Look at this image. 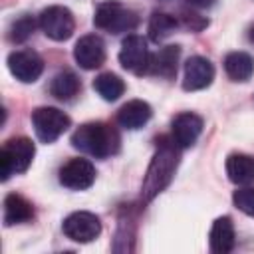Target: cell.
Wrapping results in <instances>:
<instances>
[{"label": "cell", "instance_id": "obj_4", "mask_svg": "<svg viewBox=\"0 0 254 254\" xmlns=\"http://www.w3.org/2000/svg\"><path fill=\"white\" fill-rule=\"evenodd\" d=\"M93 24L99 30H107L111 34H123V32H133L137 28L139 16L131 8H125L121 2L107 0L97 6Z\"/></svg>", "mask_w": 254, "mask_h": 254}, {"label": "cell", "instance_id": "obj_23", "mask_svg": "<svg viewBox=\"0 0 254 254\" xmlns=\"http://www.w3.org/2000/svg\"><path fill=\"white\" fill-rule=\"evenodd\" d=\"M34 28H36V22L30 16H22V18H18L12 24V28H10V40L16 42V44L26 42L34 34Z\"/></svg>", "mask_w": 254, "mask_h": 254}, {"label": "cell", "instance_id": "obj_11", "mask_svg": "<svg viewBox=\"0 0 254 254\" xmlns=\"http://www.w3.org/2000/svg\"><path fill=\"white\" fill-rule=\"evenodd\" d=\"M73 58L83 69H97L105 62V44L99 36H81L73 46Z\"/></svg>", "mask_w": 254, "mask_h": 254}, {"label": "cell", "instance_id": "obj_8", "mask_svg": "<svg viewBox=\"0 0 254 254\" xmlns=\"http://www.w3.org/2000/svg\"><path fill=\"white\" fill-rule=\"evenodd\" d=\"M62 230L69 240L85 244V242H91V240H95L99 236L101 222L93 212L77 210V212H71V214H67L64 218Z\"/></svg>", "mask_w": 254, "mask_h": 254}, {"label": "cell", "instance_id": "obj_17", "mask_svg": "<svg viewBox=\"0 0 254 254\" xmlns=\"http://www.w3.org/2000/svg\"><path fill=\"white\" fill-rule=\"evenodd\" d=\"M210 250L216 254H228L234 248V224L228 216H220L214 220L212 228H210Z\"/></svg>", "mask_w": 254, "mask_h": 254}, {"label": "cell", "instance_id": "obj_7", "mask_svg": "<svg viewBox=\"0 0 254 254\" xmlns=\"http://www.w3.org/2000/svg\"><path fill=\"white\" fill-rule=\"evenodd\" d=\"M149 48L143 36L137 34H129L123 42H121V50H119V64L123 65V69L143 75L149 69Z\"/></svg>", "mask_w": 254, "mask_h": 254}, {"label": "cell", "instance_id": "obj_1", "mask_svg": "<svg viewBox=\"0 0 254 254\" xmlns=\"http://www.w3.org/2000/svg\"><path fill=\"white\" fill-rule=\"evenodd\" d=\"M71 145L85 155L95 159H105L119 149V135L117 131L101 121L83 123L71 135Z\"/></svg>", "mask_w": 254, "mask_h": 254}, {"label": "cell", "instance_id": "obj_27", "mask_svg": "<svg viewBox=\"0 0 254 254\" xmlns=\"http://www.w3.org/2000/svg\"><path fill=\"white\" fill-rule=\"evenodd\" d=\"M248 38H250V42L254 44V24L250 26V30H248Z\"/></svg>", "mask_w": 254, "mask_h": 254}, {"label": "cell", "instance_id": "obj_16", "mask_svg": "<svg viewBox=\"0 0 254 254\" xmlns=\"http://www.w3.org/2000/svg\"><path fill=\"white\" fill-rule=\"evenodd\" d=\"M226 175L234 185L246 187L254 183V157L244 153H232L226 159Z\"/></svg>", "mask_w": 254, "mask_h": 254}, {"label": "cell", "instance_id": "obj_19", "mask_svg": "<svg viewBox=\"0 0 254 254\" xmlns=\"http://www.w3.org/2000/svg\"><path fill=\"white\" fill-rule=\"evenodd\" d=\"M224 71L232 81H248L254 73V58L246 52H230L224 58Z\"/></svg>", "mask_w": 254, "mask_h": 254}, {"label": "cell", "instance_id": "obj_15", "mask_svg": "<svg viewBox=\"0 0 254 254\" xmlns=\"http://www.w3.org/2000/svg\"><path fill=\"white\" fill-rule=\"evenodd\" d=\"M179 56H181V48L179 46H165V48H161L157 54L151 56L147 73L159 75V77H165V79H173L177 75Z\"/></svg>", "mask_w": 254, "mask_h": 254}, {"label": "cell", "instance_id": "obj_22", "mask_svg": "<svg viewBox=\"0 0 254 254\" xmlns=\"http://www.w3.org/2000/svg\"><path fill=\"white\" fill-rule=\"evenodd\" d=\"M179 22L175 16L167 14V12H153L151 20H149V38L153 42H163L165 38H169L175 30H177Z\"/></svg>", "mask_w": 254, "mask_h": 254}, {"label": "cell", "instance_id": "obj_13", "mask_svg": "<svg viewBox=\"0 0 254 254\" xmlns=\"http://www.w3.org/2000/svg\"><path fill=\"white\" fill-rule=\"evenodd\" d=\"M171 127H173V141L177 143V147L187 149V147H192L196 143V139L200 137V133H202V119L196 113L185 111V113H179L173 119Z\"/></svg>", "mask_w": 254, "mask_h": 254}, {"label": "cell", "instance_id": "obj_5", "mask_svg": "<svg viewBox=\"0 0 254 254\" xmlns=\"http://www.w3.org/2000/svg\"><path fill=\"white\" fill-rule=\"evenodd\" d=\"M69 117L58 107H38L32 111V125L42 143H54L69 127Z\"/></svg>", "mask_w": 254, "mask_h": 254}, {"label": "cell", "instance_id": "obj_26", "mask_svg": "<svg viewBox=\"0 0 254 254\" xmlns=\"http://www.w3.org/2000/svg\"><path fill=\"white\" fill-rule=\"evenodd\" d=\"M187 2L192 4V6H196V8H208V6L214 4V0H187Z\"/></svg>", "mask_w": 254, "mask_h": 254}, {"label": "cell", "instance_id": "obj_10", "mask_svg": "<svg viewBox=\"0 0 254 254\" xmlns=\"http://www.w3.org/2000/svg\"><path fill=\"white\" fill-rule=\"evenodd\" d=\"M60 183L71 190H85L95 183V167L87 159H69L60 169Z\"/></svg>", "mask_w": 254, "mask_h": 254}, {"label": "cell", "instance_id": "obj_2", "mask_svg": "<svg viewBox=\"0 0 254 254\" xmlns=\"http://www.w3.org/2000/svg\"><path fill=\"white\" fill-rule=\"evenodd\" d=\"M175 141L173 143H163L157 153L151 159V165L147 169V175L143 179L141 185V198L145 202L153 200L161 190H165L177 171L179 165V153L175 149Z\"/></svg>", "mask_w": 254, "mask_h": 254}, {"label": "cell", "instance_id": "obj_14", "mask_svg": "<svg viewBox=\"0 0 254 254\" xmlns=\"http://www.w3.org/2000/svg\"><path fill=\"white\" fill-rule=\"evenodd\" d=\"M151 115H153V111H151V105L147 101L131 99L125 105H121V109L117 111V123L123 129L135 131V129H141L151 119Z\"/></svg>", "mask_w": 254, "mask_h": 254}, {"label": "cell", "instance_id": "obj_18", "mask_svg": "<svg viewBox=\"0 0 254 254\" xmlns=\"http://www.w3.org/2000/svg\"><path fill=\"white\" fill-rule=\"evenodd\" d=\"M32 216H34V208L30 200H26L22 194H16V192L6 194L4 198V224L6 226L28 222Z\"/></svg>", "mask_w": 254, "mask_h": 254}, {"label": "cell", "instance_id": "obj_21", "mask_svg": "<svg viewBox=\"0 0 254 254\" xmlns=\"http://www.w3.org/2000/svg\"><path fill=\"white\" fill-rule=\"evenodd\" d=\"M93 89L101 95V99L105 101H115L125 93V83L119 75L107 71V73H99L93 79Z\"/></svg>", "mask_w": 254, "mask_h": 254}, {"label": "cell", "instance_id": "obj_12", "mask_svg": "<svg viewBox=\"0 0 254 254\" xmlns=\"http://www.w3.org/2000/svg\"><path fill=\"white\" fill-rule=\"evenodd\" d=\"M214 79V65L210 60L202 56H192L185 64V77H183V87L187 91H198L204 89L212 83Z\"/></svg>", "mask_w": 254, "mask_h": 254}, {"label": "cell", "instance_id": "obj_20", "mask_svg": "<svg viewBox=\"0 0 254 254\" xmlns=\"http://www.w3.org/2000/svg\"><path fill=\"white\" fill-rule=\"evenodd\" d=\"M79 87H81L79 77H77L73 71L64 69V71H60V73L54 75V79H52V83H50V93H52L56 99H60V101H69L71 97L77 95Z\"/></svg>", "mask_w": 254, "mask_h": 254}, {"label": "cell", "instance_id": "obj_24", "mask_svg": "<svg viewBox=\"0 0 254 254\" xmlns=\"http://www.w3.org/2000/svg\"><path fill=\"white\" fill-rule=\"evenodd\" d=\"M232 202L238 210L248 216H254V187H242L232 194Z\"/></svg>", "mask_w": 254, "mask_h": 254}, {"label": "cell", "instance_id": "obj_25", "mask_svg": "<svg viewBox=\"0 0 254 254\" xmlns=\"http://www.w3.org/2000/svg\"><path fill=\"white\" fill-rule=\"evenodd\" d=\"M183 22H185V26L190 28L192 32H200L202 28L208 26V20L202 18V16H198V14H194V12H185V14H183Z\"/></svg>", "mask_w": 254, "mask_h": 254}, {"label": "cell", "instance_id": "obj_9", "mask_svg": "<svg viewBox=\"0 0 254 254\" xmlns=\"http://www.w3.org/2000/svg\"><path fill=\"white\" fill-rule=\"evenodd\" d=\"M10 73L22 83H34L44 71V62L34 50H16L8 56Z\"/></svg>", "mask_w": 254, "mask_h": 254}, {"label": "cell", "instance_id": "obj_6", "mask_svg": "<svg viewBox=\"0 0 254 254\" xmlns=\"http://www.w3.org/2000/svg\"><path fill=\"white\" fill-rule=\"evenodd\" d=\"M38 24L42 32L54 42H65L75 30L73 14L65 6H48L40 12Z\"/></svg>", "mask_w": 254, "mask_h": 254}, {"label": "cell", "instance_id": "obj_3", "mask_svg": "<svg viewBox=\"0 0 254 254\" xmlns=\"http://www.w3.org/2000/svg\"><path fill=\"white\" fill-rule=\"evenodd\" d=\"M36 155V147L28 137H12L2 145L0 151V175L2 181H8L12 175L28 171L32 159Z\"/></svg>", "mask_w": 254, "mask_h": 254}]
</instances>
